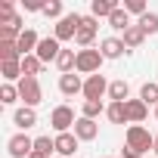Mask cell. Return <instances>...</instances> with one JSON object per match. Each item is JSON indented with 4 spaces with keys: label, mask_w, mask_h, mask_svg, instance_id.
<instances>
[{
    "label": "cell",
    "mask_w": 158,
    "mask_h": 158,
    "mask_svg": "<svg viewBox=\"0 0 158 158\" xmlns=\"http://www.w3.org/2000/svg\"><path fill=\"white\" fill-rule=\"evenodd\" d=\"M102 62H106V56L99 53V50H77V65H74V71L77 74H99V68H102Z\"/></svg>",
    "instance_id": "obj_1"
},
{
    "label": "cell",
    "mask_w": 158,
    "mask_h": 158,
    "mask_svg": "<svg viewBox=\"0 0 158 158\" xmlns=\"http://www.w3.org/2000/svg\"><path fill=\"white\" fill-rule=\"evenodd\" d=\"M124 139H127V146H133V149H136V152H143V155L155 149V136H152L143 124H130V127H127V133H124Z\"/></svg>",
    "instance_id": "obj_2"
},
{
    "label": "cell",
    "mask_w": 158,
    "mask_h": 158,
    "mask_svg": "<svg viewBox=\"0 0 158 158\" xmlns=\"http://www.w3.org/2000/svg\"><path fill=\"white\" fill-rule=\"evenodd\" d=\"M81 13H65L59 22H56V28H53V37L62 44V40H74V34H77V28H81Z\"/></svg>",
    "instance_id": "obj_3"
},
{
    "label": "cell",
    "mask_w": 158,
    "mask_h": 158,
    "mask_svg": "<svg viewBox=\"0 0 158 158\" xmlns=\"http://www.w3.org/2000/svg\"><path fill=\"white\" fill-rule=\"evenodd\" d=\"M50 124H53L56 133H71L74 124H77V118H74L71 106H56V109L50 112Z\"/></svg>",
    "instance_id": "obj_4"
},
{
    "label": "cell",
    "mask_w": 158,
    "mask_h": 158,
    "mask_svg": "<svg viewBox=\"0 0 158 158\" xmlns=\"http://www.w3.org/2000/svg\"><path fill=\"white\" fill-rule=\"evenodd\" d=\"M16 87H19V96H22V102H25L28 109H34V106L44 99V90H40V81H37V77H22Z\"/></svg>",
    "instance_id": "obj_5"
},
{
    "label": "cell",
    "mask_w": 158,
    "mask_h": 158,
    "mask_svg": "<svg viewBox=\"0 0 158 158\" xmlns=\"http://www.w3.org/2000/svg\"><path fill=\"white\" fill-rule=\"evenodd\" d=\"M96 28H99V19L84 16V19H81V28H77V34H74V44L81 47V50H90L93 40H96Z\"/></svg>",
    "instance_id": "obj_6"
},
{
    "label": "cell",
    "mask_w": 158,
    "mask_h": 158,
    "mask_svg": "<svg viewBox=\"0 0 158 158\" xmlns=\"http://www.w3.org/2000/svg\"><path fill=\"white\" fill-rule=\"evenodd\" d=\"M6 149H10L13 158H31V152H34V139H31L28 133H16V136H10Z\"/></svg>",
    "instance_id": "obj_7"
},
{
    "label": "cell",
    "mask_w": 158,
    "mask_h": 158,
    "mask_svg": "<svg viewBox=\"0 0 158 158\" xmlns=\"http://www.w3.org/2000/svg\"><path fill=\"white\" fill-rule=\"evenodd\" d=\"M102 96H109L106 74H90L87 81H84V99H102Z\"/></svg>",
    "instance_id": "obj_8"
},
{
    "label": "cell",
    "mask_w": 158,
    "mask_h": 158,
    "mask_svg": "<svg viewBox=\"0 0 158 158\" xmlns=\"http://www.w3.org/2000/svg\"><path fill=\"white\" fill-rule=\"evenodd\" d=\"M59 53H62V44H59L56 37H40V44H37V50H34V56H37L40 62H56Z\"/></svg>",
    "instance_id": "obj_9"
},
{
    "label": "cell",
    "mask_w": 158,
    "mask_h": 158,
    "mask_svg": "<svg viewBox=\"0 0 158 158\" xmlns=\"http://www.w3.org/2000/svg\"><path fill=\"white\" fill-rule=\"evenodd\" d=\"M59 93L62 96H77V93H84V81H81V74H59Z\"/></svg>",
    "instance_id": "obj_10"
},
{
    "label": "cell",
    "mask_w": 158,
    "mask_h": 158,
    "mask_svg": "<svg viewBox=\"0 0 158 158\" xmlns=\"http://www.w3.org/2000/svg\"><path fill=\"white\" fill-rule=\"evenodd\" d=\"M81 143H90V139H96L99 136V124L96 121H90V118H77V124H74V130H71Z\"/></svg>",
    "instance_id": "obj_11"
},
{
    "label": "cell",
    "mask_w": 158,
    "mask_h": 158,
    "mask_svg": "<svg viewBox=\"0 0 158 158\" xmlns=\"http://www.w3.org/2000/svg\"><path fill=\"white\" fill-rule=\"evenodd\" d=\"M13 124L19 127V133H25V130H31V127L37 124V112H34V109H28V106H22V109H16V112H13Z\"/></svg>",
    "instance_id": "obj_12"
},
{
    "label": "cell",
    "mask_w": 158,
    "mask_h": 158,
    "mask_svg": "<svg viewBox=\"0 0 158 158\" xmlns=\"http://www.w3.org/2000/svg\"><path fill=\"white\" fill-rule=\"evenodd\" d=\"M99 53H102L106 59H121V56L127 53V47H124L121 37H106V40L99 44Z\"/></svg>",
    "instance_id": "obj_13"
},
{
    "label": "cell",
    "mask_w": 158,
    "mask_h": 158,
    "mask_svg": "<svg viewBox=\"0 0 158 158\" xmlns=\"http://www.w3.org/2000/svg\"><path fill=\"white\" fill-rule=\"evenodd\" d=\"M124 109H127V121H130V124H143L146 115H149V106H146L143 99H127Z\"/></svg>",
    "instance_id": "obj_14"
},
{
    "label": "cell",
    "mask_w": 158,
    "mask_h": 158,
    "mask_svg": "<svg viewBox=\"0 0 158 158\" xmlns=\"http://www.w3.org/2000/svg\"><path fill=\"white\" fill-rule=\"evenodd\" d=\"M77 146H81V139H77L74 133H56V152L59 155H74L77 152Z\"/></svg>",
    "instance_id": "obj_15"
},
{
    "label": "cell",
    "mask_w": 158,
    "mask_h": 158,
    "mask_svg": "<svg viewBox=\"0 0 158 158\" xmlns=\"http://www.w3.org/2000/svg\"><path fill=\"white\" fill-rule=\"evenodd\" d=\"M118 6H121L118 0H90V16L93 19H109Z\"/></svg>",
    "instance_id": "obj_16"
},
{
    "label": "cell",
    "mask_w": 158,
    "mask_h": 158,
    "mask_svg": "<svg viewBox=\"0 0 158 158\" xmlns=\"http://www.w3.org/2000/svg\"><path fill=\"white\" fill-rule=\"evenodd\" d=\"M37 44H40V37H37L31 28H25V31H22V37H19V53H22V59H25V56H31V53L37 50Z\"/></svg>",
    "instance_id": "obj_17"
},
{
    "label": "cell",
    "mask_w": 158,
    "mask_h": 158,
    "mask_svg": "<svg viewBox=\"0 0 158 158\" xmlns=\"http://www.w3.org/2000/svg\"><path fill=\"white\" fill-rule=\"evenodd\" d=\"M106 102L102 99H84V106H81V118H90V121H96L99 115H106Z\"/></svg>",
    "instance_id": "obj_18"
},
{
    "label": "cell",
    "mask_w": 158,
    "mask_h": 158,
    "mask_svg": "<svg viewBox=\"0 0 158 158\" xmlns=\"http://www.w3.org/2000/svg\"><path fill=\"white\" fill-rule=\"evenodd\" d=\"M0 74H3L6 84H13V81L19 84L22 77H25V74H22V62H0Z\"/></svg>",
    "instance_id": "obj_19"
},
{
    "label": "cell",
    "mask_w": 158,
    "mask_h": 158,
    "mask_svg": "<svg viewBox=\"0 0 158 158\" xmlns=\"http://www.w3.org/2000/svg\"><path fill=\"white\" fill-rule=\"evenodd\" d=\"M109 99L112 102H127L130 99V84L127 81H112L109 84Z\"/></svg>",
    "instance_id": "obj_20"
},
{
    "label": "cell",
    "mask_w": 158,
    "mask_h": 158,
    "mask_svg": "<svg viewBox=\"0 0 158 158\" xmlns=\"http://www.w3.org/2000/svg\"><path fill=\"white\" fill-rule=\"evenodd\" d=\"M121 40H124V47H127V50H136V47L146 40V31H143L139 25H130V28L124 31V37H121Z\"/></svg>",
    "instance_id": "obj_21"
},
{
    "label": "cell",
    "mask_w": 158,
    "mask_h": 158,
    "mask_svg": "<svg viewBox=\"0 0 158 158\" xmlns=\"http://www.w3.org/2000/svg\"><path fill=\"white\" fill-rule=\"evenodd\" d=\"M74 65H77V53H74V50H62L59 59H56V68H59L62 74H71Z\"/></svg>",
    "instance_id": "obj_22"
},
{
    "label": "cell",
    "mask_w": 158,
    "mask_h": 158,
    "mask_svg": "<svg viewBox=\"0 0 158 158\" xmlns=\"http://www.w3.org/2000/svg\"><path fill=\"white\" fill-rule=\"evenodd\" d=\"M109 25H112L115 31H127V28H130L133 22H130V16H127V10H124V6H118V10H115V13L109 16Z\"/></svg>",
    "instance_id": "obj_23"
},
{
    "label": "cell",
    "mask_w": 158,
    "mask_h": 158,
    "mask_svg": "<svg viewBox=\"0 0 158 158\" xmlns=\"http://www.w3.org/2000/svg\"><path fill=\"white\" fill-rule=\"evenodd\" d=\"M0 62H22L19 44H10V40H0Z\"/></svg>",
    "instance_id": "obj_24"
},
{
    "label": "cell",
    "mask_w": 158,
    "mask_h": 158,
    "mask_svg": "<svg viewBox=\"0 0 158 158\" xmlns=\"http://www.w3.org/2000/svg\"><path fill=\"white\" fill-rule=\"evenodd\" d=\"M106 118H109L112 124H127V109H124V102H109Z\"/></svg>",
    "instance_id": "obj_25"
},
{
    "label": "cell",
    "mask_w": 158,
    "mask_h": 158,
    "mask_svg": "<svg viewBox=\"0 0 158 158\" xmlns=\"http://www.w3.org/2000/svg\"><path fill=\"white\" fill-rule=\"evenodd\" d=\"M40 68H44V62H40L34 53L22 59V74H25V77H37V74H40Z\"/></svg>",
    "instance_id": "obj_26"
},
{
    "label": "cell",
    "mask_w": 158,
    "mask_h": 158,
    "mask_svg": "<svg viewBox=\"0 0 158 158\" xmlns=\"http://www.w3.org/2000/svg\"><path fill=\"white\" fill-rule=\"evenodd\" d=\"M136 25H139L146 34H158V13H152V10H149L146 16H139V19H136Z\"/></svg>",
    "instance_id": "obj_27"
},
{
    "label": "cell",
    "mask_w": 158,
    "mask_h": 158,
    "mask_svg": "<svg viewBox=\"0 0 158 158\" xmlns=\"http://www.w3.org/2000/svg\"><path fill=\"white\" fill-rule=\"evenodd\" d=\"M139 99H143L146 106H158V84L146 81V84L139 87Z\"/></svg>",
    "instance_id": "obj_28"
},
{
    "label": "cell",
    "mask_w": 158,
    "mask_h": 158,
    "mask_svg": "<svg viewBox=\"0 0 158 158\" xmlns=\"http://www.w3.org/2000/svg\"><path fill=\"white\" fill-rule=\"evenodd\" d=\"M34 152L53 158V152H56V139H50V136H37V139H34Z\"/></svg>",
    "instance_id": "obj_29"
},
{
    "label": "cell",
    "mask_w": 158,
    "mask_h": 158,
    "mask_svg": "<svg viewBox=\"0 0 158 158\" xmlns=\"http://www.w3.org/2000/svg\"><path fill=\"white\" fill-rule=\"evenodd\" d=\"M16 99H22L16 84H3V87H0V102H3V106H13Z\"/></svg>",
    "instance_id": "obj_30"
},
{
    "label": "cell",
    "mask_w": 158,
    "mask_h": 158,
    "mask_svg": "<svg viewBox=\"0 0 158 158\" xmlns=\"http://www.w3.org/2000/svg\"><path fill=\"white\" fill-rule=\"evenodd\" d=\"M19 13H16V6H13V0H0V25H6V22H13Z\"/></svg>",
    "instance_id": "obj_31"
},
{
    "label": "cell",
    "mask_w": 158,
    "mask_h": 158,
    "mask_svg": "<svg viewBox=\"0 0 158 158\" xmlns=\"http://www.w3.org/2000/svg\"><path fill=\"white\" fill-rule=\"evenodd\" d=\"M124 10H127V16H146L149 13L146 0H124Z\"/></svg>",
    "instance_id": "obj_32"
},
{
    "label": "cell",
    "mask_w": 158,
    "mask_h": 158,
    "mask_svg": "<svg viewBox=\"0 0 158 158\" xmlns=\"http://www.w3.org/2000/svg\"><path fill=\"white\" fill-rule=\"evenodd\" d=\"M44 16H47V19H56V22H59V19L65 16V13H62V0H50V3L44 6Z\"/></svg>",
    "instance_id": "obj_33"
},
{
    "label": "cell",
    "mask_w": 158,
    "mask_h": 158,
    "mask_svg": "<svg viewBox=\"0 0 158 158\" xmlns=\"http://www.w3.org/2000/svg\"><path fill=\"white\" fill-rule=\"evenodd\" d=\"M44 6H47L44 0H25V10L28 13H44Z\"/></svg>",
    "instance_id": "obj_34"
},
{
    "label": "cell",
    "mask_w": 158,
    "mask_h": 158,
    "mask_svg": "<svg viewBox=\"0 0 158 158\" xmlns=\"http://www.w3.org/2000/svg\"><path fill=\"white\" fill-rule=\"evenodd\" d=\"M121 158H143V152H136L133 146H127V143H124V149H121Z\"/></svg>",
    "instance_id": "obj_35"
},
{
    "label": "cell",
    "mask_w": 158,
    "mask_h": 158,
    "mask_svg": "<svg viewBox=\"0 0 158 158\" xmlns=\"http://www.w3.org/2000/svg\"><path fill=\"white\" fill-rule=\"evenodd\" d=\"M31 158H50V155H37V152H31Z\"/></svg>",
    "instance_id": "obj_36"
},
{
    "label": "cell",
    "mask_w": 158,
    "mask_h": 158,
    "mask_svg": "<svg viewBox=\"0 0 158 158\" xmlns=\"http://www.w3.org/2000/svg\"><path fill=\"white\" fill-rule=\"evenodd\" d=\"M152 152H158V136H155V149H152Z\"/></svg>",
    "instance_id": "obj_37"
},
{
    "label": "cell",
    "mask_w": 158,
    "mask_h": 158,
    "mask_svg": "<svg viewBox=\"0 0 158 158\" xmlns=\"http://www.w3.org/2000/svg\"><path fill=\"white\" fill-rule=\"evenodd\" d=\"M155 118H158V106H155Z\"/></svg>",
    "instance_id": "obj_38"
},
{
    "label": "cell",
    "mask_w": 158,
    "mask_h": 158,
    "mask_svg": "<svg viewBox=\"0 0 158 158\" xmlns=\"http://www.w3.org/2000/svg\"><path fill=\"white\" fill-rule=\"evenodd\" d=\"M112 158H115V155H112Z\"/></svg>",
    "instance_id": "obj_39"
}]
</instances>
